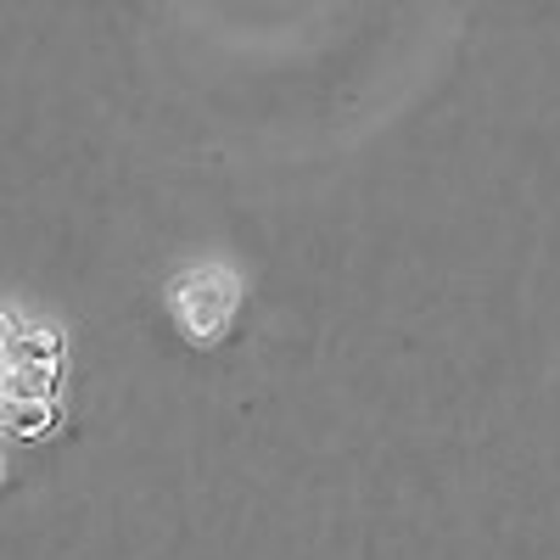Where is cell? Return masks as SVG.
Here are the masks:
<instances>
[{
	"instance_id": "6da1fadb",
	"label": "cell",
	"mask_w": 560,
	"mask_h": 560,
	"mask_svg": "<svg viewBox=\"0 0 560 560\" xmlns=\"http://www.w3.org/2000/svg\"><path fill=\"white\" fill-rule=\"evenodd\" d=\"M208 287H213V269H197V275H185L174 287V314H179V325L197 342H213L219 325L230 319V308H236V287H230V275L219 280V292H208Z\"/></svg>"
}]
</instances>
